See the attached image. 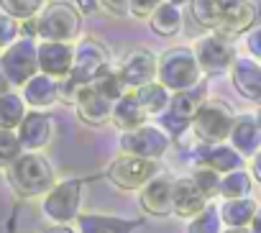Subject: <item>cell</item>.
I'll use <instances>...</instances> for the list:
<instances>
[{
    "mask_svg": "<svg viewBox=\"0 0 261 233\" xmlns=\"http://www.w3.org/2000/svg\"><path fill=\"white\" fill-rule=\"evenodd\" d=\"M253 174H256V179L261 182V151H258L256 159H253Z\"/></svg>",
    "mask_w": 261,
    "mask_h": 233,
    "instance_id": "cell-43",
    "label": "cell"
},
{
    "mask_svg": "<svg viewBox=\"0 0 261 233\" xmlns=\"http://www.w3.org/2000/svg\"><path fill=\"white\" fill-rule=\"evenodd\" d=\"M95 85V90L102 95V97H108L110 102H118L123 95H125V85H123V80L118 77V72H105L97 82H92Z\"/></svg>",
    "mask_w": 261,
    "mask_h": 233,
    "instance_id": "cell-33",
    "label": "cell"
},
{
    "mask_svg": "<svg viewBox=\"0 0 261 233\" xmlns=\"http://www.w3.org/2000/svg\"><path fill=\"white\" fill-rule=\"evenodd\" d=\"M74 64V49L69 44H57V41H44L39 46V69L46 77H69Z\"/></svg>",
    "mask_w": 261,
    "mask_h": 233,
    "instance_id": "cell-15",
    "label": "cell"
},
{
    "mask_svg": "<svg viewBox=\"0 0 261 233\" xmlns=\"http://www.w3.org/2000/svg\"><path fill=\"white\" fill-rule=\"evenodd\" d=\"M256 202L248 200V197H241V200H225L220 205V220L228 225V228H246L253 215H256Z\"/></svg>",
    "mask_w": 261,
    "mask_h": 233,
    "instance_id": "cell-25",
    "label": "cell"
},
{
    "mask_svg": "<svg viewBox=\"0 0 261 233\" xmlns=\"http://www.w3.org/2000/svg\"><path fill=\"white\" fill-rule=\"evenodd\" d=\"M21 36V26L16 18L0 13V49H8L11 44H16V39Z\"/></svg>",
    "mask_w": 261,
    "mask_h": 233,
    "instance_id": "cell-36",
    "label": "cell"
},
{
    "mask_svg": "<svg viewBox=\"0 0 261 233\" xmlns=\"http://www.w3.org/2000/svg\"><path fill=\"white\" fill-rule=\"evenodd\" d=\"M167 3H172V6H179V3H182V0H167Z\"/></svg>",
    "mask_w": 261,
    "mask_h": 233,
    "instance_id": "cell-47",
    "label": "cell"
},
{
    "mask_svg": "<svg viewBox=\"0 0 261 233\" xmlns=\"http://www.w3.org/2000/svg\"><path fill=\"white\" fill-rule=\"evenodd\" d=\"M105 72H108V51L97 41L85 39L74 49V64H72V72L67 77V85L69 87L62 90V95H72V90H80L85 85L97 82Z\"/></svg>",
    "mask_w": 261,
    "mask_h": 233,
    "instance_id": "cell-3",
    "label": "cell"
},
{
    "mask_svg": "<svg viewBox=\"0 0 261 233\" xmlns=\"http://www.w3.org/2000/svg\"><path fill=\"white\" fill-rule=\"evenodd\" d=\"M192 182L197 185V190H200L207 200L220 192V177H218V172H213V169H207V167H200V169L192 174Z\"/></svg>",
    "mask_w": 261,
    "mask_h": 233,
    "instance_id": "cell-35",
    "label": "cell"
},
{
    "mask_svg": "<svg viewBox=\"0 0 261 233\" xmlns=\"http://www.w3.org/2000/svg\"><path fill=\"white\" fill-rule=\"evenodd\" d=\"M233 57H236L233 46L223 36H218V34L200 39L197 46H195V59H197L200 69L207 72V74H215V72L228 69L233 64Z\"/></svg>",
    "mask_w": 261,
    "mask_h": 233,
    "instance_id": "cell-12",
    "label": "cell"
},
{
    "mask_svg": "<svg viewBox=\"0 0 261 233\" xmlns=\"http://www.w3.org/2000/svg\"><path fill=\"white\" fill-rule=\"evenodd\" d=\"M59 95H62V92H59L57 80H51V77H46V74H36L34 80H29V82L23 85V100H26V105H31V108H46V105H51Z\"/></svg>",
    "mask_w": 261,
    "mask_h": 233,
    "instance_id": "cell-23",
    "label": "cell"
},
{
    "mask_svg": "<svg viewBox=\"0 0 261 233\" xmlns=\"http://www.w3.org/2000/svg\"><path fill=\"white\" fill-rule=\"evenodd\" d=\"M113 123H115L120 131H125V134L146 126V110L139 105L134 90L125 92V95L113 105Z\"/></svg>",
    "mask_w": 261,
    "mask_h": 233,
    "instance_id": "cell-21",
    "label": "cell"
},
{
    "mask_svg": "<svg viewBox=\"0 0 261 233\" xmlns=\"http://www.w3.org/2000/svg\"><path fill=\"white\" fill-rule=\"evenodd\" d=\"M74 108L80 121H85L87 126H102L105 121L113 118V102L102 97L95 90V85H85L74 92Z\"/></svg>",
    "mask_w": 261,
    "mask_h": 233,
    "instance_id": "cell-13",
    "label": "cell"
},
{
    "mask_svg": "<svg viewBox=\"0 0 261 233\" xmlns=\"http://www.w3.org/2000/svg\"><path fill=\"white\" fill-rule=\"evenodd\" d=\"M233 123H236V118H233V113H230V108L225 102H218V100L207 102L205 100L202 108L195 115V121H192V128H195V134H197V139L202 144L218 146V144H223L230 136Z\"/></svg>",
    "mask_w": 261,
    "mask_h": 233,
    "instance_id": "cell-4",
    "label": "cell"
},
{
    "mask_svg": "<svg viewBox=\"0 0 261 233\" xmlns=\"http://www.w3.org/2000/svg\"><path fill=\"white\" fill-rule=\"evenodd\" d=\"M207 208V197L197 190L192 177H182L174 182V213L179 218H197Z\"/></svg>",
    "mask_w": 261,
    "mask_h": 233,
    "instance_id": "cell-17",
    "label": "cell"
},
{
    "mask_svg": "<svg viewBox=\"0 0 261 233\" xmlns=\"http://www.w3.org/2000/svg\"><path fill=\"white\" fill-rule=\"evenodd\" d=\"M0 69H3L8 85L16 87H23L29 80H34L39 69V46L34 44V39H21L11 44L0 57Z\"/></svg>",
    "mask_w": 261,
    "mask_h": 233,
    "instance_id": "cell-5",
    "label": "cell"
},
{
    "mask_svg": "<svg viewBox=\"0 0 261 233\" xmlns=\"http://www.w3.org/2000/svg\"><path fill=\"white\" fill-rule=\"evenodd\" d=\"M220 3V26L218 36H236L248 31L256 21H261V6L251 3V0H218Z\"/></svg>",
    "mask_w": 261,
    "mask_h": 233,
    "instance_id": "cell-10",
    "label": "cell"
},
{
    "mask_svg": "<svg viewBox=\"0 0 261 233\" xmlns=\"http://www.w3.org/2000/svg\"><path fill=\"white\" fill-rule=\"evenodd\" d=\"M225 233H251V230L248 228H228Z\"/></svg>",
    "mask_w": 261,
    "mask_h": 233,
    "instance_id": "cell-45",
    "label": "cell"
},
{
    "mask_svg": "<svg viewBox=\"0 0 261 233\" xmlns=\"http://www.w3.org/2000/svg\"><path fill=\"white\" fill-rule=\"evenodd\" d=\"M230 144H233V149H236L241 157H253V154H258L261 128H258L256 118H251V115H241V118H236L233 131H230Z\"/></svg>",
    "mask_w": 261,
    "mask_h": 233,
    "instance_id": "cell-20",
    "label": "cell"
},
{
    "mask_svg": "<svg viewBox=\"0 0 261 233\" xmlns=\"http://www.w3.org/2000/svg\"><path fill=\"white\" fill-rule=\"evenodd\" d=\"M26 100L16 92L0 95V131H18L21 121L26 118Z\"/></svg>",
    "mask_w": 261,
    "mask_h": 233,
    "instance_id": "cell-26",
    "label": "cell"
},
{
    "mask_svg": "<svg viewBox=\"0 0 261 233\" xmlns=\"http://www.w3.org/2000/svg\"><path fill=\"white\" fill-rule=\"evenodd\" d=\"M162 6V0H128V13L144 21V18H151Z\"/></svg>",
    "mask_w": 261,
    "mask_h": 233,
    "instance_id": "cell-37",
    "label": "cell"
},
{
    "mask_svg": "<svg viewBox=\"0 0 261 233\" xmlns=\"http://www.w3.org/2000/svg\"><path fill=\"white\" fill-rule=\"evenodd\" d=\"M8 182L18 197H39L54 187V169L39 154H21L8 167Z\"/></svg>",
    "mask_w": 261,
    "mask_h": 233,
    "instance_id": "cell-1",
    "label": "cell"
},
{
    "mask_svg": "<svg viewBox=\"0 0 261 233\" xmlns=\"http://www.w3.org/2000/svg\"><path fill=\"white\" fill-rule=\"evenodd\" d=\"M190 13L202 29L218 31V26H220V3L218 0H190Z\"/></svg>",
    "mask_w": 261,
    "mask_h": 233,
    "instance_id": "cell-29",
    "label": "cell"
},
{
    "mask_svg": "<svg viewBox=\"0 0 261 233\" xmlns=\"http://www.w3.org/2000/svg\"><path fill=\"white\" fill-rule=\"evenodd\" d=\"M251 192V177L238 169V172H230L220 179V195L225 200H241V197H248Z\"/></svg>",
    "mask_w": 261,
    "mask_h": 233,
    "instance_id": "cell-30",
    "label": "cell"
},
{
    "mask_svg": "<svg viewBox=\"0 0 261 233\" xmlns=\"http://www.w3.org/2000/svg\"><path fill=\"white\" fill-rule=\"evenodd\" d=\"M169 146V136L164 128L156 126H141L136 131H128L120 136V149L128 157H141V159H159Z\"/></svg>",
    "mask_w": 261,
    "mask_h": 233,
    "instance_id": "cell-9",
    "label": "cell"
},
{
    "mask_svg": "<svg viewBox=\"0 0 261 233\" xmlns=\"http://www.w3.org/2000/svg\"><path fill=\"white\" fill-rule=\"evenodd\" d=\"M77 3H80V11H82V13H95V11H97L95 0H77Z\"/></svg>",
    "mask_w": 261,
    "mask_h": 233,
    "instance_id": "cell-40",
    "label": "cell"
},
{
    "mask_svg": "<svg viewBox=\"0 0 261 233\" xmlns=\"http://www.w3.org/2000/svg\"><path fill=\"white\" fill-rule=\"evenodd\" d=\"M205 92H207L205 85H197V87L185 90V92H174L172 100H169L167 115H169V118H174V121H182V123L195 121L197 110H200L202 102H205Z\"/></svg>",
    "mask_w": 261,
    "mask_h": 233,
    "instance_id": "cell-19",
    "label": "cell"
},
{
    "mask_svg": "<svg viewBox=\"0 0 261 233\" xmlns=\"http://www.w3.org/2000/svg\"><path fill=\"white\" fill-rule=\"evenodd\" d=\"M23 146L16 131H0V167H11L21 157Z\"/></svg>",
    "mask_w": 261,
    "mask_h": 233,
    "instance_id": "cell-34",
    "label": "cell"
},
{
    "mask_svg": "<svg viewBox=\"0 0 261 233\" xmlns=\"http://www.w3.org/2000/svg\"><path fill=\"white\" fill-rule=\"evenodd\" d=\"M80 195H82L80 179H64L54 185L44 197V215L51 218L57 225H67L80 215Z\"/></svg>",
    "mask_w": 261,
    "mask_h": 233,
    "instance_id": "cell-8",
    "label": "cell"
},
{
    "mask_svg": "<svg viewBox=\"0 0 261 233\" xmlns=\"http://www.w3.org/2000/svg\"><path fill=\"white\" fill-rule=\"evenodd\" d=\"M8 87H11V85H8V80H6L3 69H0V95H6V92H8Z\"/></svg>",
    "mask_w": 261,
    "mask_h": 233,
    "instance_id": "cell-44",
    "label": "cell"
},
{
    "mask_svg": "<svg viewBox=\"0 0 261 233\" xmlns=\"http://www.w3.org/2000/svg\"><path fill=\"white\" fill-rule=\"evenodd\" d=\"M151 29H154V34H159V36H174V34L182 29V13H179V6L162 3L159 11L151 16Z\"/></svg>",
    "mask_w": 261,
    "mask_h": 233,
    "instance_id": "cell-28",
    "label": "cell"
},
{
    "mask_svg": "<svg viewBox=\"0 0 261 233\" xmlns=\"http://www.w3.org/2000/svg\"><path fill=\"white\" fill-rule=\"evenodd\" d=\"M141 208L149 215H169L174 213V182L169 177H154L144 190H141Z\"/></svg>",
    "mask_w": 261,
    "mask_h": 233,
    "instance_id": "cell-16",
    "label": "cell"
},
{
    "mask_svg": "<svg viewBox=\"0 0 261 233\" xmlns=\"http://www.w3.org/2000/svg\"><path fill=\"white\" fill-rule=\"evenodd\" d=\"M200 72L202 69L195 59V51L177 46V49H169L159 57L156 77H159L162 87H167L172 92H185V90H192L200 85Z\"/></svg>",
    "mask_w": 261,
    "mask_h": 233,
    "instance_id": "cell-2",
    "label": "cell"
},
{
    "mask_svg": "<svg viewBox=\"0 0 261 233\" xmlns=\"http://www.w3.org/2000/svg\"><path fill=\"white\" fill-rule=\"evenodd\" d=\"M220 210L215 205H207L197 218H192L187 233H220Z\"/></svg>",
    "mask_w": 261,
    "mask_h": 233,
    "instance_id": "cell-32",
    "label": "cell"
},
{
    "mask_svg": "<svg viewBox=\"0 0 261 233\" xmlns=\"http://www.w3.org/2000/svg\"><path fill=\"white\" fill-rule=\"evenodd\" d=\"M139 228V220H125L113 215H80L82 233H130Z\"/></svg>",
    "mask_w": 261,
    "mask_h": 233,
    "instance_id": "cell-24",
    "label": "cell"
},
{
    "mask_svg": "<svg viewBox=\"0 0 261 233\" xmlns=\"http://www.w3.org/2000/svg\"><path fill=\"white\" fill-rule=\"evenodd\" d=\"M200 159H202V167H207L213 172H225V174L238 172L243 167V157L233 146H223V144L205 146L202 154H200Z\"/></svg>",
    "mask_w": 261,
    "mask_h": 233,
    "instance_id": "cell-22",
    "label": "cell"
},
{
    "mask_svg": "<svg viewBox=\"0 0 261 233\" xmlns=\"http://www.w3.org/2000/svg\"><path fill=\"white\" fill-rule=\"evenodd\" d=\"M18 141H21V146L26 149V151H39V149H44L49 141H51V134H54V123H51V118L46 113H41V110H31V113H26V118L21 121V126H18Z\"/></svg>",
    "mask_w": 261,
    "mask_h": 233,
    "instance_id": "cell-14",
    "label": "cell"
},
{
    "mask_svg": "<svg viewBox=\"0 0 261 233\" xmlns=\"http://www.w3.org/2000/svg\"><path fill=\"white\" fill-rule=\"evenodd\" d=\"M156 69H159V62L154 59L151 51H146V49H130V51L125 54V59L120 62L118 77L123 80L125 87L139 90V87L154 82Z\"/></svg>",
    "mask_w": 261,
    "mask_h": 233,
    "instance_id": "cell-11",
    "label": "cell"
},
{
    "mask_svg": "<svg viewBox=\"0 0 261 233\" xmlns=\"http://www.w3.org/2000/svg\"><path fill=\"white\" fill-rule=\"evenodd\" d=\"M251 233H261V208L256 210V215L251 220Z\"/></svg>",
    "mask_w": 261,
    "mask_h": 233,
    "instance_id": "cell-41",
    "label": "cell"
},
{
    "mask_svg": "<svg viewBox=\"0 0 261 233\" xmlns=\"http://www.w3.org/2000/svg\"><path fill=\"white\" fill-rule=\"evenodd\" d=\"M233 87L246 100H261V64H256L251 57L233 62Z\"/></svg>",
    "mask_w": 261,
    "mask_h": 233,
    "instance_id": "cell-18",
    "label": "cell"
},
{
    "mask_svg": "<svg viewBox=\"0 0 261 233\" xmlns=\"http://www.w3.org/2000/svg\"><path fill=\"white\" fill-rule=\"evenodd\" d=\"M246 46H248L251 57H258V59H261V26H258V29H253V31L248 34Z\"/></svg>",
    "mask_w": 261,
    "mask_h": 233,
    "instance_id": "cell-39",
    "label": "cell"
},
{
    "mask_svg": "<svg viewBox=\"0 0 261 233\" xmlns=\"http://www.w3.org/2000/svg\"><path fill=\"white\" fill-rule=\"evenodd\" d=\"M44 233H74V230H72L69 225H57V223H54V225H49Z\"/></svg>",
    "mask_w": 261,
    "mask_h": 233,
    "instance_id": "cell-42",
    "label": "cell"
},
{
    "mask_svg": "<svg viewBox=\"0 0 261 233\" xmlns=\"http://www.w3.org/2000/svg\"><path fill=\"white\" fill-rule=\"evenodd\" d=\"M80 34V13L74 11L72 3H51L44 8L39 18V36L44 41H57V44H69Z\"/></svg>",
    "mask_w": 261,
    "mask_h": 233,
    "instance_id": "cell-6",
    "label": "cell"
},
{
    "mask_svg": "<svg viewBox=\"0 0 261 233\" xmlns=\"http://www.w3.org/2000/svg\"><path fill=\"white\" fill-rule=\"evenodd\" d=\"M44 6V0H0V8L6 16L16 18V21H29L34 18Z\"/></svg>",
    "mask_w": 261,
    "mask_h": 233,
    "instance_id": "cell-31",
    "label": "cell"
},
{
    "mask_svg": "<svg viewBox=\"0 0 261 233\" xmlns=\"http://www.w3.org/2000/svg\"><path fill=\"white\" fill-rule=\"evenodd\" d=\"M156 172H159L156 162L123 154L108 167V179L120 190H144L156 177Z\"/></svg>",
    "mask_w": 261,
    "mask_h": 233,
    "instance_id": "cell-7",
    "label": "cell"
},
{
    "mask_svg": "<svg viewBox=\"0 0 261 233\" xmlns=\"http://www.w3.org/2000/svg\"><path fill=\"white\" fill-rule=\"evenodd\" d=\"M256 123H258V128H261V105H258V113H256Z\"/></svg>",
    "mask_w": 261,
    "mask_h": 233,
    "instance_id": "cell-46",
    "label": "cell"
},
{
    "mask_svg": "<svg viewBox=\"0 0 261 233\" xmlns=\"http://www.w3.org/2000/svg\"><path fill=\"white\" fill-rule=\"evenodd\" d=\"M134 95H136L139 105L146 110V115H162V113L169 110V100H172L169 90L162 87L159 82H149V85L134 90Z\"/></svg>",
    "mask_w": 261,
    "mask_h": 233,
    "instance_id": "cell-27",
    "label": "cell"
},
{
    "mask_svg": "<svg viewBox=\"0 0 261 233\" xmlns=\"http://www.w3.org/2000/svg\"><path fill=\"white\" fill-rule=\"evenodd\" d=\"M97 3H100L105 11L115 13V16H125V13H128V0H97Z\"/></svg>",
    "mask_w": 261,
    "mask_h": 233,
    "instance_id": "cell-38",
    "label": "cell"
}]
</instances>
